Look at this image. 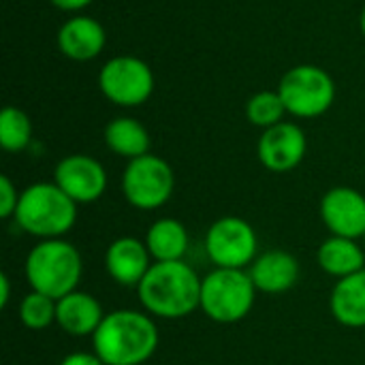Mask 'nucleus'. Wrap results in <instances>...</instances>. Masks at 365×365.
I'll return each mask as SVG.
<instances>
[{
	"label": "nucleus",
	"mask_w": 365,
	"mask_h": 365,
	"mask_svg": "<svg viewBox=\"0 0 365 365\" xmlns=\"http://www.w3.org/2000/svg\"><path fill=\"white\" fill-rule=\"evenodd\" d=\"M199 274L184 261L154 263L137 287L139 302L154 319L180 321L201 310Z\"/></svg>",
	"instance_id": "f257e3e1"
},
{
	"label": "nucleus",
	"mask_w": 365,
	"mask_h": 365,
	"mask_svg": "<svg viewBox=\"0 0 365 365\" xmlns=\"http://www.w3.org/2000/svg\"><path fill=\"white\" fill-rule=\"evenodd\" d=\"M92 349L105 365H143L158 349V327L152 314L113 310L92 336Z\"/></svg>",
	"instance_id": "f03ea898"
},
{
	"label": "nucleus",
	"mask_w": 365,
	"mask_h": 365,
	"mask_svg": "<svg viewBox=\"0 0 365 365\" xmlns=\"http://www.w3.org/2000/svg\"><path fill=\"white\" fill-rule=\"evenodd\" d=\"M13 218L32 237L58 240L75 227L77 203L56 182H36L21 190Z\"/></svg>",
	"instance_id": "7ed1b4c3"
},
{
	"label": "nucleus",
	"mask_w": 365,
	"mask_h": 365,
	"mask_svg": "<svg viewBox=\"0 0 365 365\" xmlns=\"http://www.w3.org/2000/svg\"><path fill=\"white\" fill-rule=\"evenodd\" d=\"M26 280L32 291L45 293L56 302L73 291L83 274V263L79 250L58 237V240H41L26 257Z\"/></svg>",
	"instance_id": "20e7f679"
},
{
	"label": "nucleus",
	"mask_w": 365,
	"mask_h": 365,
	"mask_svg": "<svg viewBox=\"0 0 365 365\" xmlns=\"http://www.w3.org/2000/svg\"><path fill=\"white\" fill-rule=\"evenodd\" d=\"M257 293L248 269L216 267L201 282V310L214 323L231 325L250 314Z\"/></svg>",
	"instance_id": "39448f33"
},
{
	"label": "nucleus",
	"mask_w": 365,
	"mask_h": 365,
	"mask_svg": "<svg viewBox=\"0 0 365 365\" xmlns=\"http://www.w3.org/2000/svg\"><path fill=\"white\" fill-rule=\"evenodd\" d=\"M278 94L291 115L312 120L331 109L336 101V81L317 64H297L282 75Z\"/></svg>",
	"instance_id": "423d86ee"
},
{
	"label": "nucleus",
	"mask_w": 365,
	"mask_h": 365,
	"mask_svg": "<svg viewBox=\"0 0 365 365\" xmlns=\"http://www.w3.org/2000/svg\"><path fill=\"white\" fill-rule=\"evenodd\" d=\"M175 188V173L171 165L156 156L145 154L128 160L122 173V192L126 201L143 212L163 207Z\"/></svg>",
	"instance_id": "0eeeda50"
},
{
	"label": "nucleus",
	"mask_w": 365,
	"mask_h": 365,
	"mask_svg": "<svg viewBox=\"0 0 365 365\" xmlns=\"http://www.w3.org/2000/svg\"><path fill=\"white\" fill-rule=\"evenodd\" d=\"M154 73L137 56H113L98 73L103 96L118 107H139L154 94Z\"/></svg>",
	"instance_id": "6e6552de"
},
{
	"label": "nucleus",
	"mask_w": 365,
	"mask_h": 365,
	"mask_svg": "<svg viewBox=\"0 0 365 365\" xmlns=\"http://www.w3.org/2000/svg\"><path fill=\"white\" fill-rule=\"evenodd\" d=\"M205 252L220 269H248L259 257V235L248 220L225 216L207 229Z\"/></svg>",
	"instance_id": "1a4fd4ad"
},
{
	"label": "nucleus",
	"mask_w": 365,
	"mask_h": 365,
	"mask_svg": "<svg viewBox=\"0 0 365 365\" xmlns=\"http://www.w3.org/2000/svg\"><path fill=\"white\" fill-rule=\"evenodd\" d=\"M53 182L77 205L79 203H94L107 190V171L94 156L68 154L56 165Z\"/></svg>",
	"instance_id": "9d476101"
},
{
	"label": "nucleus",
	"mask_w": 365,
	"mask_h": 365,
	"mask_svg": "<svg viewBox=\"0 0 365 365\" xmlns=\"http://www.w3.org/2000/svg\"><path fill=\"white\" fill-rule=\"evenodd\" d=\"M308 152V139L295 122H280L259 137L257 156L267 171L287 173L302 165Z\"/></svg>",
	"instance_id": "9b49d317"
},
{
	"label": "nucleus",
	"mask_w": 365,
	"mask_h": 365,
	"mask_svg": "<svg viewBox=\"0 0 365 365\" xmlns=\"http://www.w3.org/2000/svg\"><path fill=\"white\" fill-rule=\"evenodd\" d=\"M321 218L331 235L359 240L365 235V195L351 186H336L321 199Z\"/></svg>",
	"instance_id": "f8f14e48"
},
{
	"label": "nucleus",
	"mask_w": 365,
	"mask_h": 365,
	"mask_svg": "<svg viewBox=\"0 0 365 365\" xmlns=\"http://www.w3.org/2000/svg\"><path fill=\"white\" fill-rule=\"evenodd\" d=\"M152 255L145 246V242L137 237H118L107 246L105 252V267L113 282L122 287H139L145 274L150 272Z\"/></svg>",
	"instance_id": "ddd939ff"
},
{
	"label": "nucleus",
	"mask_w": 365,
	"mask_h": 365,
	"mask_svg": "<svg viewBox=\"0 0 365 365\" xmlns=\"http://www.w3.org/2000/svg\"><path fill=\"white\" fill-rule=\"evenodd\" d=\"M107 45L105 26L90 15H73L58 30V49L64 58L88 62L103 53Z\"/></svg>",
	"instance_id": "4468645a"
},
{
	"label": "nucleus",
	"mask_w": 365,
	"mask_h": 365,
	"mask_svg": "<svg viewBox=\"0 0 365 365\" xmlns=\"http://www.w3.org/2000/svg\"><path fill=\"white\" fill-rule=\"evenodd\" d=\"M248 274L259 293L280 295L297 284L299 261L287 250H267L252 261Z\"/></svg>",
	"instance_id": "2eb2a0df"
},
{
	"label": "nucleus",
	"mask_w": 365,
	"mask_h": 365,
	"mask_svg": "<svg viewBox=\"0 0 365 365\" xmlns=\"http://www.w3.org/2000/svg\"><path fill=\"white\" fill-rule=\"evenodd\" d=\"M103 319H105L103 306L90 293L73 291L58 299L56 325L68 336H75V338L90 336L92 338L96 334V329L101 327Z\"/></svg>",
	"instance_id": "dca6fc26"
},
{
	"label": "nucleus",
	"mask_w": 365,
	"mask_h": 365,
	"mask_svg": "<svg viewBox=\"0 0 365 365\" xmlns=\"http://www.w3.org/2000/svg\"><path fill=\"white\" fill-rule=\"evenodd\" d=\"M329 308L340 325L351 329L365 327V269L336 282Z\"/></svg>",
	"instance_id": "f3484780"
},
{
	"label": "nucleus",
	"mask_w": 365,
	"mask_h": 365,
	"mask_svg": "<svg viewBox=\"0 0 365 365\" xmlns=\"http://www.w3.org/2000/svg\"><path fill=\"white\" fill-rule=\"evenodd\" d=\"M317 263L325 274L340 280L365 269V252L357 240L331 235L319 246Z\"/></svg>",
	"instance_id": "a211bd4d"
},
{
	"label": "nucleus",
	"mask_w": 365,
	"mask_h": 365,
	"mask_svg": "<svg viewBox=\"0 0 365 365\" xmlns=\"http://www.w3.org/2000/svg\"><path fill=\"white\" fill-rule=\"evenodd\" d=\"M145 246L154 259V263H169V261H184L188 252V231L175 218H158L150 225L145 233Z\"/></svg>",
	"instance_id": "6ab92c4d"
},
{
	"label": "nucleus",
	"mask_w": 365,
	"mask_h": 365,
	"mask_svg": "<svg viewBox=\"0 0 365 365\" xmlns=\"http://www.w3.org/2000/svg\"><path fill=\"white\" fill-rule=\"evenodd\" d=\"M105 143L107 148L122 156V158H139L150 154V133L148 128L135 120V118H113L107 126H105Z\"/></svg>",
	"instance_id": "aec40b11"
},
{
	"label": "nucleus",
	"mask_w": 365,
	"mask_h": 365,
	"mask_svg": "<svg viewBox=\"0 0 365 365\" xmlns=\"http://www.w3.org/2000/svg\"><path fill=\"white\" fill-rule=\"evenodd\" d=\"M287 107L278 90H261L252 94L246 103V118L252 126H259L263 130L284 122Z\"/></svg>",
	"instance_id": "412c9836"
},
{
	"label": "nucleus",
	"mask_w": 365,
	"mask_h": 365,
	"mask_svg": "<svg viewBox=\"0 0 365 365\" xmlns=\"http://www.w3.org/2000/svg\"><path fill=\"white\" fill-rule=\"evenodd\" d=\"M32 122L19 107H4L0 113V145L2 150L15 154L30 145Z\"/></svg>",
	"instance_id": "4be33fe9"
},
{
	"label": "nucleus",
	"mask_w": 365,
	"mask_h": 365,
	"mask_svg": "<svg viewBox=\"0 0 365 365\" xmlns=\"http://www.w3.org/2000/svg\"><path fill=\"white\" fill-rule=\"evenodd\" d=\"M56 314H58V302L38 291H30L19 304V319L24 327L32 331H41L53 325Z\"/></svg>",
	"instance_id": "5701e85b"
},
{
	"label": "nucleus",
	"mask_w": 365,
	"mask_h": 365,
	"mask_svg": "<svg viewBox=\"0 0 365 365\" xmlns=\"http://www.w3.org/2000/svg\"><path fill=\"white\" fill-rule=\"evenodd\" d=\"M19 195L21 192H17L13 182L6 175H0V218H13L15 216Z\"/></svg>",
	"instance_id": "b1692460"
},
{
	"label": "nucleus",
	"mask_w": 365,
	"mask_h": 365,
	"mask_svg": "<svg viewBox=\"0 0 365 365\" xmlns=\"http://www.w3.org/2000/svg\"><path fill=\"white\" fill-rule=\"evenodd\" d=\"M60 365H105L103 359L96 355V353H73V355H66Z\"/></svg>",
	"instance_id": "393cba45"
},
{
	"label": "nucleus",
	"mask_w": 365,
	"mask_h": 365,
	"mask_svg": "<svg viewBox=\"0 0 365 365\" xmlns=\"http://www.w3.org/2000/svg\"><path fill=\"white\" fill-rule=\"evenodd\" d=\"M56 9L64 11V13H79L86 6H90L94 0H49Z\"/></svg>",
	"instance_id": "a878e982"
},
{
	"label": "nucleus",
	"mask_w": 365,
	"mask_h": 365,
	"mask_svg": "<svg viewBox=\"0 0 365 365\" xmlns=\"http://www.w3.org/2000/svg\"><path fill=\"white\" fill-rule=\"evenodd\" d=\"M9 299H11V280L6 274H2L0 276V308H6Z\"/></svg>",
	"instance_id": "bb28decb"
},
{
	"label": "nucleus",
	"mask_w": 365,
	"mask_h": 365,
	"mask_svg": "<svg viewBox=\"0 0 365 365\" xmlns=\"http://www.w3.org/2000/svg\"><path fill=\"white\" fill-rule=\"evenodd\" d=\"M359 28H361V32H364L365 36V4L364 9H361V15H359Z\"/></svg>",
	"instance_id": "cd10ccee"
}]
</instances>
